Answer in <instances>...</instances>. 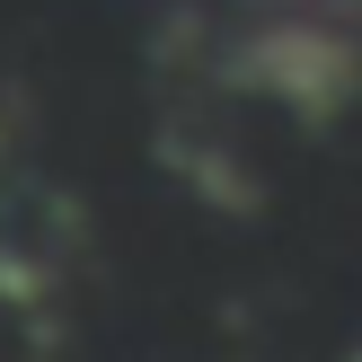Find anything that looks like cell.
<instances>
[{
  "label": "cell",
  "instance_id": "6da1fadb",
  "mask_svg": "<svg viewBox=\"0 0 362 362\" xmlns=\"http://www.w3.org/2000/svg\"><path fill=\"white\" fill-rule=\"evenodd\" d=\"M239 71H247L274 106H327V98L354 88V53L336 45L327 27H265L257 45L239 53Z\"/></svg>",
  "mask_w": 362,
  "mask_h": 362
}]
</instances>
